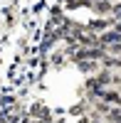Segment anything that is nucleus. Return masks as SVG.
<instances>
[{
  "label": "nucleus",
  "instance_id": "obj_3",
  "mask_svg": "<svg viewBox=\"0 0 121 123\" xmlns=\"http://www.w3.org/2000/svg\"><path fill=\"white\" fill-rule=\"evenodd\" d=\"M119 91H121V86H119Z\"/></svg>",
  "mask_w": 121,
  "mask_h": 123
},
{
  "label": "nucleus",
  "instance_id": "obj_1",
  "mask_svg": "<svg viewBox=\"0 0 121 123\" xmlns=\"http://www.w3.org/2000/svg\"><path fill=\"white\" fill-rule=\"evenodd\" d=\"M77 67H79V71H84V74H96V71H99V62L82 59V62H77Z\"/></svg>",
  "mask_w": 121,
  "mask_h": 123
},
{
  "label": "nucleus",
  "instance_id": "obj_2",
  "mask_svg": "<svg viewBox=\"0 0 121 123\" xmlns=\"http://www.w3.org/2000/svg\"><path fill=\"white\" fill-rule=\"evenodd\" d=\"M111 17H114V22H121V3H114V10H111Z\"/></svg>",
  "mask_w": 121,
  "mask_h": 123
}]
</instances>
